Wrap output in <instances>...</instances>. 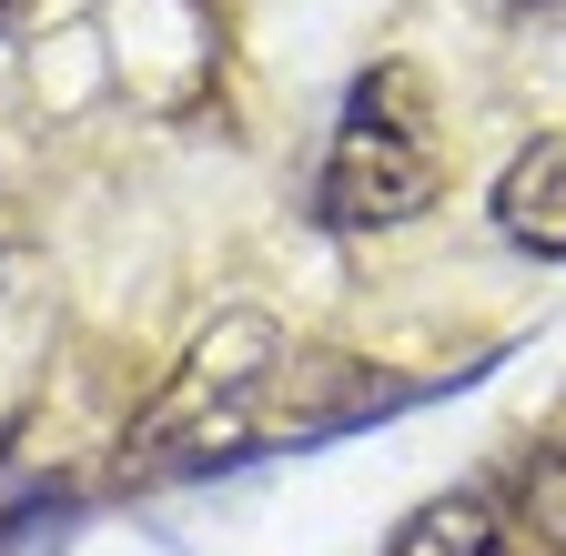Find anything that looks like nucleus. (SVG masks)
I'll return each mask as SVG.
<instances>
[{
    "instance_id": "f257e3e1",
    "label": "nucleus",
    "mask_w": 566,
    "mask_h": 556,
    "mask_svg": "<svg viewBox=\"0 0 566 556\" xmlns=\"http://www.w3.org/2000/svg\"><path fill=\"white\" fill-rule=\"evenodd\" d=\"M344 405H354V375H324L283 324L233 314L172 365V385L153 395V415L122 445V475H202V465H233L253 445L324 436Z\"/></svg>"
},
{
    "instance_id": "f03ea898",
    "label": "nucleus",
    "mask_w": 566,
    "mask_h": 556,
    "mask_svg": "<svg viewBox=\"0 0 566 556\" xmlns=\"http://www.w3.org/2000/svg\"><path fill=\"white\" fill-rule=\"evenodd\" d=\"M446 182V153H436V122H424V92L405 61L354 82L344 122H334V153H324V223L344 233H385V223H415Z\"/></svg>"
},
{
    "instance_id": "7ed1b4c3",
    "label": "nucleus",
    "mask_w": 566,
    "mask_h": 556,
    "mask_svg": "<svg viewBox=\"0 0 566 556\" xmlns=\"http://www.w3.org/2000/svg\"><path fill=\"white\" fill-rule=\"evenodd\" d=\"M495 233L506 243H526V253H546V263H566V132H546V143H526L506 172H495Z\"/></svg>"
},
{
    "instance_id": "20e7f679",
    "label": "nucleus",
    "mask_w": 566,
    "mask_h": 556,
    "mask_svg": "<svg viewBox=\"0 0 566 556\" xmlns=\"http://www.w3.org/2000/svg\"><path fill=\"white\" fill-rule=\"evenodd\" d=\"M385 556H516V546H506L495 496H436L424 516H405V536Z\"/></svg>"
},
{
    "instance_id": "39448f33",
    "label": "nucleus",
    "mask_w": 566,
    "mask_h": 556,
    "mask_svg": "<svg viewBox=\"0 0 566 556\" xmlns=\"http://www.w3.org/2000/svg\"><path fill=\"white\" fill-rule=\"evenodd\" d=\"M516 11H566V0H516Z\"/></svg>"
},
{
    "instance_id": "423d86ee",
    "label": "nucleus",
    "mask_w": 566,
    "mask_h": 556,
    "mask_svg": "<svg viewBox=\"0 0 566 556\" xmlns=\"http://www.w3.org/2000/svg\"><path fill=\"white\" fill-rule=\"evenodd\" d=\"M11 11H21V0H0V21H11Z\"/></svg>"
}]
</instances>
